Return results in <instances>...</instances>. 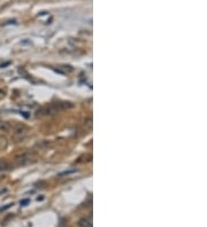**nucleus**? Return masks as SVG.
<instances>
[{
    "label": "nucleus",
    "mask_w": 207,
    "mask_h": 227,
    "mask_svg": "<svg viewBox=\"0 0 207 227\" xmlns=\"http://www.w3.org/2000/svg\"><path fill=\"white\" fill-rule=\"evenodd\" d=\"M28 133V129L24 125H20V124H16L15 127H14V133H13V139L15 142H19V141H22L25 138Z\"/></svg>",
    "instance_id": "1"
},
{
    "label": "nucleus",
    "mask_w": 207,
    "mask_h": 227,
    "mask_svg": "<svg viewBox=\"0 0 207 227\" xmlns=\"http://www.w3.org/2000/svg\"><path fill=\"white\" fill-rule=\"evenodd\" d=\"M34 161H36V157L30 153H24L15 157V162L17 163V165H28L34 163Z\"/></svg>",
    "instance_id": "2"
},
{
    "label": "nucleus",
    "mask_w": 207,
    "mask_h": 227,
    "mask_svg": "<svg viewBox=\"0 0 207 227\" xmlns=\"http://www.w3.org/2000/svg\"><path fill=\"white\" fill-rule=\"evenodd\" d=\"M13 125L10 122H5V120H0V130L3 131V132H8L13 129Z\"/></svg>",
    "instance_id": "3"
},
{
    "label": "nucleus",
    "mask_w": 207,
    "mask_h": 227,
    "mask_svg": "<svg viewBox=\"0 0 207 227\" xmlns=\"http://www.w3.org/2000/svg\"><path fill=\"white\" fill-rule=\"evenodd\" d=\"M79 226L81 227H92V223L91 220L88 219V218H83V219L79 220Z\"/></svg>",
    "instance_id": "4"
},
{
    "label": "nucleus",
    "mask_w": 207,
    "mask_h": 227,
    "mask_svg": "<svg viewBox=\"0 0 207 227\" xmlns=\"http://www.w3.org/2000/svg\"><path fill=\"white\" fill-rule=\"evenodd\" d=\"M8 144V141L5 137H0V149H5Z\"/></svg>",
    "instance_id": "5"
},
{
    "label": "nucleus",
    "mask_w": 207,
    "mask_h": 227,
    "mask_svg": "<svg viewBox=\"0 0 207 227\" xmlns=\"http://www.w3.org/2000/svg\"><path fill=\"white\" fill-rule=\"evenodd\" d=\"M8 169H9V165H8V163H6L5 161H1V159H0V171L8 170Z\"/></svg>",
    "instance_id": "6"
},
{
    "label": "nucleus",
    "mask_w": 207,
    "mask_h": 227,
    "mask_svg": "<svg viewBox=\"0 0 207 227\" xmlns=\"http://www.w3.org/2000/svg\"><path fill=\"white\" fill-rule=\"evenodd\" d=\"M10 205H13V204H7L6 206H3V208H0V212H1V211H5V210H7L8 208H10Z\"/></svg>",
    "instance_id": "7"
},
{
    "label": "nucleus",
    "mask_w": 207,
    "mask_h": 227,
    "mask_svg": "<svg viewBox=\"0 0 207 227\" xmlns=\"http://www.w3.org/2000/svg\"><path fill=\"white\" fill-rule=\"evenodd\" d=\"M29 203V199H23V201H21L20 204L21 205H25V204H28Z\"/></svg>",
    "instance_id": "8"
}]
</instances>
